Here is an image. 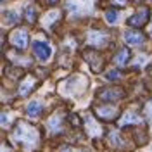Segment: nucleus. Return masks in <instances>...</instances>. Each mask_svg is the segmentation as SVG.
<instances>
[{
  "label": "nucleus",
  "mask_w": 152,
  "mask_h": 152,
  "mask_svg": "<svg viewBox=\"0 0 152 152\" xmlns=\"http://www.w3.org/2000/svg\"><path fill=\"white\" fill-rule=\"evenodd\" d=\"M130 59H132V54H130V50H128L126 47L119 48V50L116 52V56L113 57L114 64H118L119 67H124L128 62H130Z\"/></svg>",
  "instance_id": "f8f14e48"
},
{
  "label": "nucleus",
  "mask_w": 152,
  "mask_h": 152,
  "mask_svg": "<svg viewBox=\"0 0 152 152\" xmlns=\"http://www.w3.org/2000/svg\"><path fill=\"white\" fill-rule=\"evenodd\" d=\"M38 137H40V133L37 128L24 121H18L14 132H12V140L24 149H33L38 143Z\"/></svg>",
  "instance_id": "f257e3e1"
},
{
  "label": "nucleus",
  "mask_w": 152,
  "mask_h": 152,
  "mask_svg": "<svg viewBox=\"0 0 152 152\" xmlns=\"http://www.w3.org/2000/svg\"><path fill=\"white\" fill-rule=\"evenodd\" d=\"M109 2L114 7H126V4H128V0H109Z\"/></svg>",
  "instance_id": "412c9836"
},
{
  "label": "nucleus",
  "mask_w": 152,
  "mask_h": 152,
  "mask_svg": "<svg viewBox=\"0 0 152 152\" xmlns=\"http://www.w3.org/2000/svg\"><path fill=\"white\" fill-rule=\"evenodd\" d=\"M107 37H109V33L107 31H100V29H94V31H90L88 33V42L92 43V45H105L107 43Z\"/></svg>",
  "instance_id": "9d476101"
},
{
  "label": "nucleus",
  "mask_w": 152,
  "mask_h": 152,
  "mask_svg": "<svg viewBox=\"0 0 152 152\" xmlns=\"http://www.w3.org/2000/svg\"><path fill=\"white\" fill-rule=\"evenodd\" d=\"M57 2H59V0H47V4H48V5H56Z\"/></svg>",
  "instance_id": "5701e85b"
},
{
  "label": "nucleus",
  "mask_w": 152,
  "mask_h": 152,
  "mask_svg": "<svg viewBox=\"0 0 152 152\" xmlns=\"http://www.w3.org/2000/svg\"><path fill=\"white\" fill-rule=\"evenodd\" d=\"M61 152H73L71 149H64V151H61Z\"/></svg>",
  "instance_id": "b1692460"
},
{
  "label": "nucleus",
  "mask_w": 152,
  "mask_h": 152,
  "mask_svg": "<svg viewBox=\"0 0 152 152\" xmlns=\"http://www.w3.org/2000/svg\"><path fill=\"white\" fill-rule=\"evenodd\" d=\"M149 19H151V9L147 5H142L126 23H128V26H133V28H142L149 23Z\"/></svg>",
  "instance_id": "7ed1b4c3"
},
{
  "label": "nucleus",
  "mask_w": 152,
  "mask_h": 152,
  "mask_svg": "<svg viewBox=\"0 0 152 152\" xmlns=\"http://www.w3.org/2000/svg\"><path fill=\"white\" fill-rule=\"evenodd\" d=\"M94 113L97 118L104 119V121H114L118 116H119V111L118 107H114L111 104H105V105H95L94 107Z\"/></svg>",
  "instance_id": "39448f33"
},
{
  "label": "nucleus",
  "mask_w": 152,
  "mask_h": 152,
  "mask_svg": "<svg viewBox=\"0 0 152 152\" xmlns=\"http://www.w3.org/2000/svg\"><path fill=\"white\" fill-rule=\"evenodd\" d=\"M10 43L19 50H24L29 43V33L26 28H18L10 33Z\"/></svg>",
  "instance_id": "20e7f679"
},
{
  "label": "nucleus",
  "mask_w": 152,
  "mask_h": 152,
  "mask_svg": "<svg viewBox=\"0 0 152 152\" xmlns=\"http://www.w3.org/2000/svg\"><path fill=\"white\" fill-rule=\"evenodd\" d=\"M4 21L7 24H12V23L18 21V16H14V12H4Z\"/></svg>",
  "instance_id": "a211bd4d"
},
{
  "label": "nucleus",
  "mask_w": 152,
  "mask_h": 152,
  "mask_svg": "<svg viewBox=\"0 0 152 152\" xmlns=\"http://www.w3.org/2000/svg\"><path fill=\"white\" fill-rule=\"evenodd\" d=\"M118 18H119V12L116 9H109L105 12V19H107L109 24H116V23H118Z\"/></svg>",
  "instance_id": "dca6fc26"
},
{
  "label": "nucleus",
  "mask_w": 152,
  "mask_h": 152,
  "mask_svg": "<svg viewBox=\"0 0 152 152\" xmlns=\"http://www.w3.org/2000/svg\"><path fill=\"white\" fill-rule=\"evenodd\" d=\"M145 111H147V116H149V119H152V104L147 105V109H145Z\"/></svg>",
  "instance_id": "4be33fe9"
},
{
  "label": "nucleus",
  "mask_w": 152,
  "mask_h": 152,
  "mask_svg": "<svg viewBox=\"0 0 152 152\" xmlns=\"http://www.w3.org/2000/svg\"><path fill=\"white\" fill-rule=\"evenodd\" d=\"M107 140H109V143H111L113 147H116V149H118V147H123V140H121L119 133L114 132V130L107 133Z\"/></svg>",
  "instance_id": "4468645a"
},
{
  "label": "nucleus",
  "mask_w": 152,
  "mask_h": 152,
  "mask_svg": "<svg viewBox=\"0 0 152 152\" xmlns=\"http://www.w3.org/2000/svg\"><path fill=\"white\" fill-rule=\"evenodd\" d=\"M124 42L128 45L137 47V45H142L143 42H145V35H143L142 31H138V29H128L124 33Z\"/></svg>",
  "instance_id": "1a4fd4ad"
},
{
  "label": "nucleus",
  "mask_w": 152,
  "mask_h": 152,
  "mask_svg": "<svg viewBox=\"0 0 152 152\" xmlns=\"http://www.w3.org/2000/svg\"><path fill=\"white\" fill-rule=\"evenodd\" d=\"M0 123H2V126L4 128H7L9 126V119H7V111H2V114H0Z\"/></svg>",
  "instance_id": "aec40b11"
},
{
  "label": "nucleus",
  "mask_w": 152,
  "mask_h": 152,
  "mask_svg": "<svg viewBox=\"0 0 152 152\" xmlns=\"http://www.w3.org/2000/svg\"><path fill=\"white\" fill-rule=\"evenodd\" d=\"M33 48H35V56H37V59L42 61V62H47L48 59H50V56H52V50H50V47H48V43H45V42H35Z\"/></svg>",
  "instance_id": "6e6552de"
},
{
  "label": "nucleus",
  "mask_w": 152,
  "mask_h": 152,
  "mask_svg": "<svg viewBox=\"0 0 152 152\" xmlns=\"http://www.w3.org/2000/svg\"><path fill=\"white\" fill-rule=\"evenodd\" d=\"M24 12H26V21H28V24H35L37 23V19H38V16H37V9L33 7V5H26V9H24Z\"/></svg>",
  "instance_id": "2eb2a0df"
},
{
  "label": "nucleus",
  "mask_w": 152,
  "mask_h": 152,
  "mask_svg": "<svg viewBox=\"0 0 152 152\" xmlns=\"http://www.w3.org/2000/svg\"><path fill=\"white\" fill-rule=\"evenodd\" d=\"M95 97L100 99V100H104V102H107V104H111V102H116V100L123 99L124 88H121V86H104V88L97 90Z\"/></svg>",
  "instance_id": "f03ea898"
},
{
  "label": "nucleus",
  "mask_w": 152,
  "mask_h": 152,
  "mask_svg": "<svg viewBox=\"0 0 152 152\" xmlns=\"http://www.w3.org/2000/svg\"><path fill=\"white\" fill-rule=\"evenodd\" d=\"M69 119H71V123H73V126H75V128H80V126H81V119H80V116L71 114V116H69Z\"/></svg>",
  "instance_id": "6ab92c4d"
},
{
  "label": "nucleus",
  "mask_w": 152,
  "mask_h": 152,
  "mask_svg": "<svg viewBox=\"0 0 152 152\" xmlns=\"http://www.w3.org/2000/svg\"><path fill=\"white\" fill-rule=\"evenodd\" d=\"M40 113H42V104L37 102V100L29 102L28 107H26V114L31 116V118H37V116H40Z\"/></svg>",
  "instance_id": "ddd939ff"
},
{
  "label": "nucleus",
  "mask_w": 152,
  "mask_h": 152,
  "mask_svg": "<svg viewBox=\"0 0 152 152\" xmlns=\"http://www.w3.org/2000/svg\"><path fill=\"white\" fill-rule=\"evenodd\" d=\"M105 78H107L109 81H118V80L121 78V73H119V71H116V69H111V71H107V73H105Z\"/></svg>",
  "instance_id": "f3484780"
},
{
  "label": "nucleus",
  "mask_w": 152,
  "mask_h": 152,
  "mask_svg": "<svg viewBox=\"0 0 152 152\" xmlns=\"http://www.w3.org/2000/svg\"><path fill=\"white\" fill-rule=\"evenodd\" d=\"M38 86V80H37V76H33V75H28V76H24V80H23V83L19 85V95L21 97H26V95H29L35 88Z\"/></svg>",
  "instance_id": "0eeeda50"
},
{
  "label": "nucleus",
  "mask_w": 152,
  "mask_h": 152,
  "mask_svg": "<svg viewBox=\"0 0 152 152\" xmlns=\"http://www.w3.org/2000/svg\"><path fill=\"white\" fill-rule=\"evenodd\" d=\"M83 57H85L86 62L90 64L94 73H100L104 69V57L100 56L97 50H85L83 52Z\"/></svg>",
  "instance_id": "423d86ee"
},
{
  "label": "nucleus",
  "mask_w": 152,
  "mask_h": 152,
  "mask_svg": "<svg viewBox=\"0 0 152 152\" xmlns=\"http://www.w3.org/2000/svg\"><path fill=\"white\" fill-rule=\"evenodd\" d=\"M133 124H142V118L138 116L137 113H133V111H126L123 114V118H121V121H119V126L124 128V126H133Z\"/></svg>",
  "instance_id": "9b49d317"
}]
</instances>
